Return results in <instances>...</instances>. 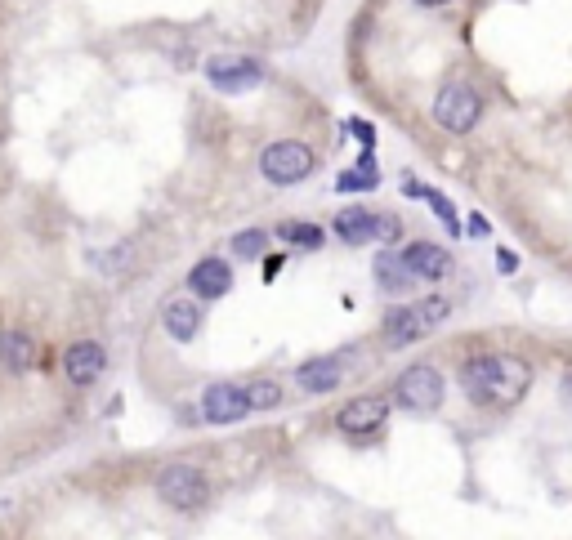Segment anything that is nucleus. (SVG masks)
I'll return each instance as SVG.
<instances>
[{
  "instance_id": "obj_2",
  "label": "nucleus",
  "mask_w": 572,
  "mask_h": 540,
  "mask_svg": "<svg viewBox=\"0 0 572 540\" xmlns=\"http://www.w3.org/2000/svg\"><path fill=\"white\" fill-rule=\"evenodd\" d=\"M313 166H318V157H313V148L300 139H278L260 152V175L269 183H278V188L304 183L313 175Z\"/></svg>"
},
{
  "instance_id": "obj_28",
  "label": "nucleus",
  "mask_w": 572,
  "mask_h": 540,
  "mask_svg": "<svg viewBox=\"0 0 572 540\" xmlns=\"http://www.w3.org/2000/svg\"><path fill=\"white\" fill-rule=\"evenodd\" d=\"M416 5H425V9H438V5H447V0H416Z\"/></svg>"
},
{
  "instance_id": "obj_3",
  "label": "nucleus",
  "mask_w": 572,
  "mask_h": 540,
  "mask_svg": "<svg viewBox=\"0 0 572 540\" xmlns=\"http://www.w3.org/2000/svg\"><path fill=\"white\" fill-rule=\"evenodd\" d=\"M447 313H452V304H447L443 295H429V300H421V304L394 308V313L385 317V340L389 344H416L421 335L434 331Z\"/></svg>"
},
{
  "instance_id": "obj_4",
  "label": "nucleus",
  "mask_w": 572,
  "mask_h": 540,
  "mask_svg": "<svg viewBox=\"0 0 572 540\" xmlns=\"http://www.w3.org/2000/svg\"><path fill=\"white\" fill-rule=\"evenodd\" d=\"M394 402H398L403 411L429 416V411L443 407V375H438L434 366H425V362L407 366V371L394 380Z\"/></svg>"
},
{
  "instance_id": "obj_15",
  "label": "nucleus",
  "mask_w": 572,
  "mask_h": 540,
  "mask_svg": "<svg viewBox=\"0 0 572 540\" xmlns=\"http://www.w3.org/2000/svg\"><path fill=\"white\" fill-rule=\"evenodd\" d=\"M376 224H380V215L376 210H340L336 215V237L345 241V246H367V241H376Z\"/></svg>"
},
{
  "instance_id": "obj_20",
  "label": "nucleus",
  "mask_w": 572,
  "mask_h": 540,
  "mask_svg": "<svg viewBox=\"0 0 572 540\" xmlns=\"http://www.w3.org/2000/svg\"><path fill=\"white\" fill-rule=\"evenodd\" d=\"M246 398H251L255 411H269V407H278V402H282V389L273 380H255L251 389H246Z\"/></svg>"
},
{
  "instance_id": "obj_26",
  "label": "nucleus",
  "mask_w": 572,
  "mask_h": 540,
  "mask_svg": "<svg viewBox=\"0 0 572 540\" xmlns=\"http://www.w3.org/2000/svg\"><path fill=\"white\" fill-rule=\"evenodd\" d=\"M470 233H474V237H488V233H492L488 219H483V215H470Z\"/></svg>"
},
{
  "instance_id": "obj_29",
  "label": "nucleus",
  "mask_w": 572,
  "mask_h": 540,
  "mask_svg": "<svg viewBox=\"0 0 572 540\" xmlns=\"http://www.w3.org/2000/svg\"><path fill=\"white\" fill-rule=\"evenodd\" d=\"M564 393H568V398H572V375H568V380H564Z\"/></svg>"
},
{
  "instance_id": "obj_1",
  "label": "nucleus",
  "mask_w": 572,
  "mask_h": 540,
  "mask_svg": "<svg viewBox=\"0 0 572 540\" xmlns=\"http://www.w3.org/2000/svg\"><path fill=\"white\" fill-rule=\"evenodd\" d=\"M461 389L479 407H514L532 389V366L510 353H479L461 366Z\"/></svg>"
},
{
  "instance_id": "obj_10",
  "label": "nucleus",
  "mask_w": 572,
  "mask_h": 540,
  "mask_svg": "<svg viewBox=\"0 0 572 540\" xmlns=\"http://www.w3.org/2000/svg\"><path fill=\"white\" fill-rule=\"evenodd\" d=\"M385 420H389V402L385 398H354L349 407H340V416H336L340 429L354 433V438H362V433H376Z\"/></svg>"
},
{
  "instance_id": "obj_11",
  "label": "nucleus",
  "mask_w": 572,
  "mask_h": 540,
  "mask_svg": "<svg viewBox=\"0 0 572 540\" xmlns=\"http://www.w3.org/2000/svg\"><path fill=\"white\" fill-rule=\"evenodd\" d=\"M403 259L421 282H443V277L452 273V255H447L443 246H434V241H412V246L403 250Z\"/></svg>"
},
{
  "instance_id": "obj_14",
  "label": "nucleus",
  "mask_w": 572,
  "mask_h": 540,
  "mask_svg": "<svg viewBox=\"0 0 572 540\" xmlns=\"http://www.w3.org/2000/svg\"><path fill=\"white\" fill-rule=\"evenodd\" d=\"M161 326H166L170 340L188 344L197 331H202V308H197L193 300H170L166 313H161Z\"/></svg>"
},
{
  "instance_id": "obj_27",
  "label": "nucleus",
  "mask_w": 572,
  "mask_h": 540,
  "mask_svg": "<svg viewBox=\"0 0 572 540\" xmlns=\"http://www.w3.org/2000/svg\"><path fill=\"white\" fill-rule=\"evenodd\" d=\"M278 268H282V255H273L269 264H264V277H278Z\"/></svg>"
},
{
  "instance_id": "obj_23",
  "label": "nucleus",
  "mask_w": 572,
  "mask_h": 540,
  "mask_svg": "<svg viewBox=\"0 0 572 540\" xmlns=\"http://www.w3.org/2000/svg\"><path fill=\"white\" fill-rule=\"evenodd\" d=\"M398 237H403V224H398L394 215H380V224H376V241H380V246H394Z\"/></svg>"
},
{
  "instance_id": "obj_22",
  "label": "nucleus",
  "mask_w": 572,
  "mask_h": 540,
  "mask_svg": "<svg viewBox=\"0 0 572 540\" xmlns=\"http://www.w3.org/2000/svg\"><path fill=\"white\" fill-rule=\"evenodd\" d=\"M425 201H429V206H434V215L447 224V233H452V237L461 233V219H456V206L443 197V192H434V188H429V192H425Z\"/></svg>"
},
{
  "instance_id": "obj_13",
  "label": "nucleus",
  "mask_w": 572,
  "mask_h": 540,
  "mask_svg": "<svg viewBox=\"0 0 572 540\" xmlns=\"http://www.w3.org/2000/svg\"><path fill=\"white\" fill-rule=\"evenodd\" d=\"M376 282H380V291L403 295V291H412V282H421V277L407 268L403 250H380L376 255Z\"/></svg>"
},
{
  "instance_id": "obj_6",
  "label": "nucleus",
  "mask_w": 572,
  "mask_h": 540,
  "mask_svg": "<svg viewBox=\"0 0 572 540\" xmlns=\"http://www.w3.org/2000/svg\"><path fill=\"white\" fill-rule=\"evenodd\" d=\"M479 117H483V99L465 81H452V85H443V90H438L434 121L443 125L447 134H470L474 125H479Z\"/></svg>"
},
{
  "instance_id": "obj_5",
  "label": "nucleus",
  "mask_w": 572,
  "mask_h": 540,
  "mask_svg": "<svg viewBox=\"0 0 572 540\" xmlns=\"http://www.w3.org/2000/svg\"><path fill=\"white\" fill-rule=\"evenodd\" d=\"M157 496L175 509H202L206 496H211V482H206V474L197 465L175 460V465H166L157 474Z\"/></svg>"
},
{
  "instance_id": "obj_12",
  "label": "nucleus",
  "mask_w": 572,
  "mask_h": 540,
  "mask_svg": "<svg viewBox=\"0 0 572 540\" xmlns=\"http://www.w3.org/2000/svg\"><path fill=\"white\" fill-rule=\"evenodd\" d=\"M103 366H108V353H103L94 340H81L63 353V371H68L72 384H94L103 375Z\"/></svg>"
},
{
  "instance_id": "obj_17",
  "label": "nucleus",
  "mask_w": 572,
  "mask_h": 540,
  "mask_svg": "<svg viewBox=\"0 0 572 540\" xmlns=\"http://www.w3.org/2000/svg\"><path fill=\"white\" fill-rule=\"evenodd\" d=\"M0 362L9 366V371H32V362H36V344L27 340L23 331H5L0 335Z\"/></svg>"
},
{
  "instance_id": "obj_7",
  "label": "nucleus",
  "mask_w": 572,
  "mask_h": 540,
  "mask_svg": "<svg viewBox=\"0 0 572 540\" xmlns=\"http://www.w3.org/2000/svg\"><path fill=\"white\" fill-rule=\"evenodd\" d=\"M206 81H211L219 94H246L264 81V67L255 59H246V54H215V59L206 63Z\"/></svg>"
},
{
  "instance_id": "obj_16",
  "label": "nucleus",
  "mask_w": 572,
  "mask_h": 540,
  "mask_svg": "<svg viewBox=\"0 0 572 540\" xmlns=\"http://www.w3.org/2000/svg\"><path fill=\"white\" fill-rule=\"evenodd\" d=\"M340 375H345L340 358H313L295 371V384H300L304 393H331L340 384Z\"/></svg>"
},
{
  "instance_id": "obj_18",
  "label": "nucleus",
  "mask_w": 572,
  "mask_h": 540,
  "mask_svg": "<svg viewBox=\"0 0 572 540\" xmlns=\"http://www.w3.org/2000/svg\"><path fill=\"white\" fill-rule=\"evenodd\" d=\"M380 183V170H376V157L371 152H362V161L354 170H345V175L336 179V188L340 192H367V188H376Z\"/></svg>"
},
{
  "instance_id": "obj_9",
  "label": "nucleus",
  "mask_w": 572,
  "mask_h": 540,
  "mask_svg": "<svg viewBox=\"0 0 572 540\" xmlns=\"http://www.w3.org/2000/svg\"><path fill=\"white\" fill-rule=\"evenodd\" d=\"M188 291L197 295V300H219V295L233 291V268H228V259H202V264H193V273H188Z\"/></svg>"
},
{
  "instance_id": "obj_19",
  "label": "nucleus",
  "mask_w": 572,
  "mask_h": 540,
  "mask_svg": "<svg viewBox=\"0 0 572 540\" xmlns=\"http://www.w3.org/2000/svg\"><path fill=\"white\" fill-rule=\"evenodd\" d=\"M278 237H282V241H291V246H304V250H318L322 241H327V237H322V228H318V224H300V219L282 224V228H278Z\"/></svg>"
},
{
  "instance_id": "obj_24",
  "label": "nucleus",
  "mask_w": 572,
  "mask_h": 540,
  "mask_svg": "<svg viewBox=\"0 0 572 540\" xmlns=\"http://www.w3.org/2000/svg\"><path fill=\"white\" fill-rule=\"evenodd\" d=\"M349 130H354V134H358V139H362V143H367V148H371V143H376V130H371V125H367V121H349Z\"/></svg>"
},
{
  "instance_id": "obj_8",
  "label": "nucleus",
  "mask_w": 572,
  "mask_h": 540,
  "mask_svg": "<svg viewBox=\"0 0 572 540\" xmlns=\"http://www.w3.org/2000/svg\"><path fill=\"white\" fill-rule=\"evenodd\" d=\"M251 398H246V389H237V384H211V389L202 393V420L206 424H237L251 416Z\"/></svg>"
},
{
  "instance_id": "obj_25",
  "label": "nucleus",
  "mask_w": 572,
  "mask_h": 540,
  "mask_svg": "<svg viewBox=\"0 0 572 540\" xmlns=\"http://www.w3.org/2000/svg\"><path fill=\"white\" fill-rule=\"evenodd\" d=\"M497 268H501V273H514V268H519V259H514V250H501V255H497Z\"/></svg>"
},
{
  "instance_id": "obj_21",
  "label": "nucleus",
  "mask_w": 572,
  "mask_h": 540,
  "mask_svg": "<svg viewBox=\"0 0 572 540\" xmlns=\"http://www.w3.org/2000/svg\"><path fill=\"white\" fill-rule=\"evenodd\" d=\"M264 246H269V233H264V228H251V233H237V237H233V250H237L242 259L264 255Z\"/></svg>"
}]
</instances>
